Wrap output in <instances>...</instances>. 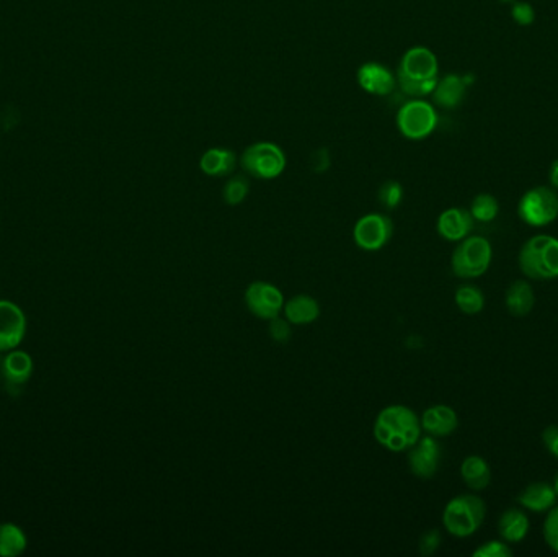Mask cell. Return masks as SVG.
<instances>
[{
    "instance_id": "obj_34",
    "label": "cell",
    "mask_w": 558,
    "mask_h": 557,
    "mask_svg": "<svg viewBox=\"0 0 558 557\" xmlns=\"http://www.w3.org/2000/svg\"><path fill=\"white\" fill-rule=\"evenodd\" d=\"M542 443L548 453L558 459V426H548L542 432Z\"/></svg>"
},
{
    "instance_id": "obj_26",
    "label": "cell",
    "mask_w": 558,
    "mask_h": 557,
    "mask_svg": "<svg viewBox=\"0 0 558 557\" xmlns=\"http://www.w3.org/2000/svg\"><path fill=\"white\" fill-rule=\"evenodd\" d=\"M498 213H499V204H498L497 198L490 193H480L470 204L472 218L480 223L493 221Z\"/></svg>"
},
{
    "instance_id": "obj_13",
    "label": "cell",
    "mask_w": 558,
    "mask_h": 557,
    "mask_svg": "<svg viewBox=\"0 0 558 557\" xmlns=\"http://www.w3.org/2000/svg\"><path fill=\"white\" fill-rule=\"evenodd\" d=\"M356 79L363 91L377 97H387L397 89L396 74L381 62H365L358 69Z\"/></svg>"
},
{
    "instance_id": "obj_29",
    "label": "cell",
    "mask_w": 558,
    "mask_h": 557,
    "mask_svg": "<svg viewBox=\"0 0 558 557\" xmlns=\"http://www.w3.org/2000/svg\"><path fill=\"white\" fill-rule=\"evenodd\" d=\"M513 556V549L509 547L507 541H487L482 546L477 547L474 551V557H511Z\"/></svg>"
},
{
    "instance_id": "obj_19",
    "label": "cell",
    "mask_w": 558,
    "mask_h": 557,
    "mask_svg": "<svg viewBox=\"0 0 558 557\" xmlns=\"http://www.w3.org/2000/svg\"><path fill=\"white\" fill-rule=\"evenodd\" d=\"M237 167V155L231 149L211 147L204 152L200 159V169L209 177H225L234 172Z\"/></svg>"
},
{
    "instance_id": "obj_5",
    "label": "cell",
    "mask_w": 558,
    "mask_h": 557,
    "mask_svg": "<svg viewBox=\"0 0 558 557\" xmlns=\"http://www.w3.org/2000/svg\"><path fill=\"white\" fill-rule=\"evenodd\" d=\"M240 165L255 179L273 180L285 172L286 154L276 142H255L245 149Z\"/></svg>"
},
{
    "instance_id": "obj_32",
    "label": "cell",
    "mask_w": 558,
    "mask_h": 557,
    "mask_svg": "<svg viewBox=\"0 0 558 557\" xmlns=\"http://www.w3.org/2000/svg\"><path fill=\"white\" fill-rule=\"evenodd\" d=\"M270 335L273 338L274 342H279V344H285L289 338H291V325L289 321L281 319L279 315L274 317L270 321Z\"/></svg>"
},
{
    "instance_id": "obj_24",
    "label": "cell",
    "mask_w": 558,
    "mask_h": 557,
    "mask_svg": "<svg viewBox=\"0 0 558 557\" xmlns=\"http://www.w3.org/2000/svg\"><path fill=\"white\" fill-rule=\"evenodd\" d=\"M28 546L25 531L15 523L0 525V556L17 557L23 554Z\"/></svg>"
},
{
    "instance_id": "obj_33",
    "label": "cell",
    "mask_w": 558,
    "mask_h": 557,
    "mask_svg": "<svg viewBox=\"0 0 558 557\" xmlns=\"http://www.w3.org/2000/svg\"><path fill=\"white\" fill-rule=\"evenodd\" d=\"M441 545V533L437 529H429L420 539V554L421 556H433Z\"/></svg>"
},
{
    "instance_id": "obj_17",
    "label": "cell",
    "mask_w": 558,
    "mask_h": 557,
    "mask_svg": "<svg viewBox=\"0 0 558 557\" xmlns=\"http://www.w3.org/2000/svg\"><path fill=\"white\" fill-rule=\"evenodd\" d=\"M557 492L547 482H532L518 497V504L534 513L548 512L557 504Z\"/></svg>"
},
{
    "instance_id": "obj_22",
    "label": "cell",
    "mask_w": 558,
    "mask_h": 557,
    "mask_svg": "<svg viewBox=\"0 0 558 557\" xmlns=\"http://www.w3.org/2000/svg\"><path fill=\"white\" fill-rule=\"evenodd\" d=\"M285 314L289 324H312L315 319L320 315V306L312 296L297 294L285 304Z\"/></svg>"
},
{
    "instance_id": "obj_1",
    "label": "cell",
    "mask_w": 558,
    "mask_h": 557,
    "mask_svg": "<svg viewBox=\"0 0 558 557\" xmlns=\"http://www.w3.org/2000/svg\"><path fill=\"white\" fill-rule=\"evenodd\" d=\"M374 436L390 451H405L421 438V422L405 405H389L377 416Z\"/></svg>"
},
{
    "instance_id": "obj_37",
    "label": "cell",
    "mask_w": 558,
    "mask_h": 557,
    "mask_svg": "<svg viewBox=\"0 0 558 557\" xmlns=\"http://www.w3.org/2000/svg\"><path fill=\"white\" fill-rule=\"evenodd\" d=\"M499 2H503V4H509V2H515V0H499Z\"/></svg>"
},
{
    "instance_id": "obj_14",
    "label": "cell",
    "mask_w": 558,
    "mask_h": 557,
    "mask_svg": "<svg viewBox=\"0 0 558 557\" xmlns=\"http://www.w3.org/2000/svg\"><path fill=\"white\" fill-rule=\"evenodd\" d=\"M474 218L464 208H449L437 218V233L449 243H460L474 229Z\"/></svg>"
},
{
    "instance_id": "obj_31",
    "label": "cell",
    "mask_w": 558,
    "mask_h": 557,
    "mask_svg": "<svg viewBox=\"0 0 558 557\" xmlns=\"http://www.w3.org/2000/svg\"><path fill=\"white\" fill-rule=\"evenodd\" d=\"M511 15L515 21L523 27H528L536 19V12L528 2H515L511 7Z\"/></svg>"
},
{
    "instance_id": "obj_23",
    "label": "cell",
    "mask_w": 558,
    "mask_h": 557,
    "mask_svg": "<svg viewBox=\"0 0 558 557\" xmlns=\"http://www.w3.org/2000/svg\"><path fill=\"white\" fill-rule=\"evenodd\" d=\"M2 371L12 385H25L33 375V360L23 350H12L4 360Z\"/></svg>"
},
{
    "instance_id": "obj_35",
    "label": "cell",
    "mask_w": 558,
    "mask_h": 557,
    "mask_svg": "<svg viewBox=\"0 0 558 557\" xmlns=\"http://www.w3.org/2000/svg\"><path fill=\"white\" fill-rule=\"evenodd\" d=\"M548 179H550V183H552V187L558 190V159L555 163H552V167H550V172H548Z\"/></svg>"
},
{
    "instance_id": "obj_27",
    "label": "cell",
    "mask_w": 558,
    "mask_h": 557,
    "mask_svg": "<svg viewBox=\"0 0 558 557\" xmlns=\"http://www.w3.org/2000/svg\"><path fill=\"white\" fill-rule=\"evenodd\" d=\"M248 192H250L248 180L242 175H237L225 183L223 190L224 202L227 203L229 206H237V204L245 202Z\"/></svg>"
},
{
    "instance_id": "obj_10",
    "label": "cell",
    "mask_w": 558,
    "mask_h": 557,
    "mask_svg": "<svg viewBox=\"0 0 558 557\" xmlns=\"http://www.w3.org/2000/svg\"><path fill=\"white\" fill-rule=\"evenodd\" d=\"M437 72L439 64L436 54L425 46H415L404 54L397 71V79L435 81L437 79Z\"/></svg>"
},
{
    "instance_id": "obj_21",
    "label": "cell",
    "mask_w": 558,
    "mask_h": 557,
    "mask_svg": "<svg viewBox=\"0 0 558 557\" xmlns=\"http://www.w3.org/2000/svg\"><path fill=\"white\" fill-rule=\"evenodd\" d=\"M460 476L470 490L480 492V490L487 489L488 484H490L491 469L482 456H468L460 465Z\"/></svg>"
},
{
    "instance_id": "obj_36",
    "label": "cell",
    "mask_w": 558,
    "mask_h": 557,
    "mask_svg": "<svg viewBox=\"0 0 558 557\" xmlns=\"http://www.w3.org/2000/svg\"><path fill=\"white\" fill-rule=\"evenodd\" d=\"M554 489H555V492H557L558 496V473L557 476H555V481H554Z\"/></svg>"
},
{
    "instance_id": "obj_4",
    "label": "cell",
    "mask_w": 558,
    "mask_h": 557,
    "mask_svg": "<svg viewBox=\"0 0 558 557\" xmlns=\"http://www.w3.org/2000/svg\"><path fill=\"white\" fill-rule=\"evenodd\" d=\"M491 257L493 251L488 239L482 235H468L466 239L457 243L452 252L451 259L452 274L462 280L478 278L487 274L491 265Z\"/></svg>"
},
{
    "instance_id": "obj_11",
    "label": "cell",
    "mask_w": 558,
    "mask_h": 557,
    "mask_svg": "<svg viewBox=\"0 0 558 557\" xmlns=\"http://www.w3.org/2000/svg\"><path fill=\"white\" fill-rule=\"evenodd\" d=\"M27 335V315L7 299H0V354H9L20 346Z\"/></svg>"
},
{
    "instance_id": "obj_3",
    "label": "cell",
    "mask_w": 558,
    "mask_h": 557,
    "mask_svg": "<svg viewBox=\"0 0 558 557\" xmlns=\"http://www.w3.org/2000/svg\"><path fill=\"white\" fill-rule=\"evenodd\" d=\"M487 505L482 497L462 494L447 502L443 513V525L452 537H472L483 525Z\"/></svg>"
},
{
    "instance_id": "obj_9",
    "label": "cell",
    "mask_w": 558,
    "mask_h": 557,
    "mask_svg": "<svg viewBox=\"0 0 558 557\" xmlns=\"http://www.w3.org/2000/svg\"><path fill=\"white\" fill-rule=\"evenodd\" d=\"M245 304L252 314L271 321L285 307V296L274 284L255 282L245 291Z\"/></svg>"
},
{
    "instance_id": "obj_20",
    "label": "cell",
    "mask_w": 558,
    "mask_h": 557,
    "mask_svg": "<svg viewBox=\"0 0 558 557\" xmlns=\"http://www.w3.org/2000/svg\"><path fill=\"white\" fill-rule=\"evenodd\" d=\"M505 304H507V311L516 317H524L528 315L536 304V294L534 288L530 283L524 280H518L507 290L505 296Z\"/></svg>"
},
{
    "instance_id": "obj_12",
    "label": "cell",
    "mask_w": 558,
    "mask_h": 557,
    "mask_svg": "<svg viewBox=\"0 0 558 557\" xmlns=\"http://www.w3.org/2000/svg\"><path fill=\"white\" fill-rule=\"evenodd\" d=\"M441 463V446L435 436L420 438L408 453L410 471L420 479H431L437 473Z\"/></svg>"
},
{
    "instance_id": "obj_28",
    "label": "cell",
    "mask_w": 558,
    "mask_h": 557,
    "mask_svg": "<svg viewBox=\"0 0 558 557\" xmlns=\"http://www.w3.org/2000/svg\"><path fill=\"white\" fill-rule=\"evenodd\" d=\"M377 198H379V203L387 210H396L397 206L404 200V188L396 180H389V182L381 185Z\"/></svg>"
},
{
    "instance_id": "obj_8",
    "label": "cell",
    "mask_w": 558,
    "mask_h": 557,
    "mask_svg": "<svg viewBox=\"0 0 558 557\" xmlns=\"http://www.w3.org/2000/svg\"><path fill=\"white\" fill-rule=\"evenodd\" d=\"M394 234V224L384 214L371 213L363 216L353 229L356 245L367 252H376L382 249Z\"/></svg>"
},
{
    "instance_id": "obj_16",
    "label": "cell",
    "mask_w": 558,
    "mask_h": 557,
    "mask_svg": "<svg viewBox=\"0 0 558 557\" xmlns=\"http://www.w3.org/2000/svg\"><path fill=\"white\" fill-rule=\"evenodd\" d=\"M468 85V82L466 77L457 76V74H447L443 79L437 81L436 89L431 93L433 100L441 108H447V110L457 108L466 97Z\"/></svg>"
},
{
    "instance_id": "obj_7",
    "label": "cell",
    "mask_w": 558,
    "mask_h": 557,
    "mask_svg": "<svg viewBox=\"0 0 558 557\" xmlns=\"http://www.w3.org/2000/svg\"><path fill=\"white\" fill-rule=\"evenodd\" d=\"M519 218L532 227H544L558 218V193L550 187H536L523 195Z\"/></svg>"
},
{
    "instance_id": "obj_18",
    "label": "cell",
    "mask_w": 558,
    "mask_h": 557,
    "mask_svg": "<svg viewBox=\"0 0 558 557\" xmlns=\"http://www.w3.org/2000/svg\"><path fill=\"white\" fill-rule=\"evenodd\" d=\"M530 521L528 515L521 508H507L498 521V533L503 541L509 545L521 543L524 537H528Z\"/></svg>"
},
{
    "instance_id": "obj_30",
    "label": "cell",
    "mask_w": 558,
    "mask_h": 557,
    "mask_svg": "<svg viewBox=\"0 0 558 557\" xmlns=\"http://www.w3.org/2000/svg\"><path fill=\"white\" fill-rule=\"evenodd\" d=\"M544 537L546 543L552 551H555L558 554V505L552 506L548 510L547 518L544 521Z\"/></svg>"
},
{
    "instance_id": "obj_2",
    "label": "cell",
    "mask_w": 558,
    "mask_h": 557,
    "mask_svg": "<svg viewBox=\"0 0 558 557\" xmlns=\"http://www.w3.org/2000/svg\"><path fill=\"white\" fill-rule=\"evenodd\" d=\"M519 268L529 280L547 282L558 278V239L538 234L519 251Z\"/></svg>"
},
{
    "instance_id": "obj_25",
    "label": "cell",
    "mask_w": 558,
    "mask_h": 557,
    "mask_svg": "<svg viewBox=\"0 0 558 557\" xmlns=\"http://www.w3.org/2000/svg\"><path fill=\"white\" fill-rule=\"evenodd\" d=\"M456 304L464 314H478L485 307V296L475 284H462L457 288Z\"/></svg>"
},
{
    "instance_id": "obj_6",
    "label": "cell",
    "mask_w": 558,
    "mask_h": 557,
    "mask_svg": "<svg viewBox=\"0 0 558 557\" xmlns=\"http://www.w3.org/2000/svg\"><path fill=\"white\" fill-rule=\"evenodd\" d=\"M436 108L423 99L406 101L397 113V128L406 139H425L436 130Z\"/></svg>"
},
{
    "instance_id": "obj_15",
    "label": "cell",
    "mask_w": 558,
    "mask_h": 557,
    "mask_svg": "<svg viewBox=\"0 0 558 557\" xmlns=\"http://www.w3.org/2000/svg\"><path fill=\"white\" fill-rule=\"evenodd\" d=\"M421 430H425L428 435L441 438L451 435L456 432L459 426L456 410L449 405H433L425 410L421 417Z\"/></svg>"
}]
</instances>
